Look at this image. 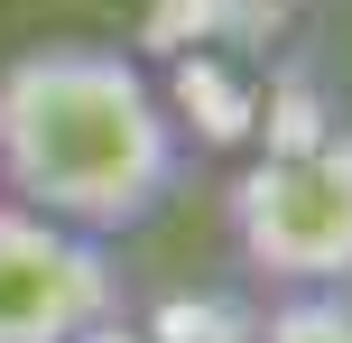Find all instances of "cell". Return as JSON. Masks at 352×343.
<instances>
[{"instance_id":"cell-2","label":"cell","mask_w":352,"mask_h":343,"mask_svg":"<svg viewBox=\"0 0 352 343\" xmlns=\"http://www.w3.org/2000/svg\"><path fill=\"white\" fill-rule=\"evenodd\" d=\"M223 232L250 288H352V121L278 111L223 186Z\"/></svg>"},{"instance_id":"cell-3","label":"cell","mask_w":352,"mask_h":343,"mask_svg":"<svg viewBox=\"0 0 352 343\" xmlns=\"http://www.w3.org/2000/svg\"><path fill=\"white\" fill-rule=\"evenodd\" d=\"M111 316H130L111 241H84L0 195V343H84Z\"/></svg>"},{"instance_id":"cell-4","label":"cell","mask_w":352,"mask_h":343,"mask_svg":"<svg viewBox=\"0 0 352 343\" xmlns=\"http://www.w3.org/2000/svg\"><path fill=\"white\" fill-rule=\"evenodd\" d=\"M250 343H352V288H278L250 307Z\"/></svg>"},{"instance_id":"cell-1","label":"cell","mask_w":352,"mask_h":343,"mask_svg":"<svg viewBox=\"0 0 352 343\" xmlns=\"http://www.w3.org/2000/svg\"><path fill=\"white\" fill-rule=\"evenodd\" d=\"M186 121L158 74L111 37H37L0 65V195L121 241L176 195Z\"/></svg>"},{"instance_id":"cell-5","label":"cell","mask_w":352,"mask_h":343,"mask_svg":"<svg viewBox=\"0 0 352 343\" xmlns=\"http://www.w3.org/2000/svg\"><path fill=\"white\" fill-rule=\"evenodd\" d=\"M148 343H250V297H213V288H186L148 316Z\"/></svg>"}]
</instances>
